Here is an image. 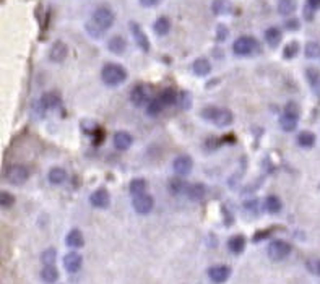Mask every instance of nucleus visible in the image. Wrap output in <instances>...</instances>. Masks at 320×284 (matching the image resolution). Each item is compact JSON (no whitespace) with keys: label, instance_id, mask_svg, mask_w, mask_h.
<instances>
[{"label":"nucleus","instance_id":"nucleus-3","mask_svg":"<svg viewBox=\"0 0 320 284\" xmlns=\"http://www.w3.org/2000/svg\"><path fill=\"white\" fill-rule=\"evenodd\" d=\"M203 117L207 120H210L218 127H226V125H231L232 122V114L231 110L227 109H218V107H207L203 110Z\"/></svg>","mask_w":320,"mask_h":284},{"label":"nucleus","instance_id":"nucleus-41","mask_svg":"<svg viewBox=\"0 0 320 284\" xmlns=\"http://www.w3.org/2000/svg\"><path fill=\"white\" fill-rule=\"evenodd\" d=\"M286 28H288V30H299V20H296V18L288 20L286 21Z\"/></svg>","mask_w":320,"mask_h":284},{"label":"nucleus","instance_id":"nucleus-44","mask_svg":"<svg viewBox=\"0 0 320 284\" xmlns=\"http://www.w3.org/2000/svg\"><path fill=\"white\" fill-rule=\"evenodd\" d=\"M245 208L250 210V211H255V213H257V201H247Z\"/></svg>","mask_w":320,"mask_h":284},{"label":"nucleus","instance_id":"nucleus-38","mask_svg":"<svg viewBox=\"0 0 320 284\" xmlns=\"http://www.w3.org/2000/svg\"><path fill=\"white\" fill-rule=\"evenodd\" d=\"M177 104L181 106L182 109H188L192 106V101H190V94L187 91H182L179 93V98H177Z\"/></svg>","mask_w":320,"mask_h":284},{"label":"nucleus","instance_id":"nucleus-24","mask_svg":"<svg viewBox=\"0 0 320 284\" xmlns=\"http://www.w3.org/2000/svg\"><path fill=\"white\" fill-rule=\"evenodd\" d=\"M41 104L44 109H54L60 104V99L56 93H44L41 98Z\"/></svg>","mask_w":320,"mask_h":284},{"label":"nucleus","instance_id":"nucleus-17","mask_svg":"<svg viewBox=\"0 0 320 284\" xmlns=\"http://www.w3.org/2000/svg\"><path fill=\"white\" fill-rule=\"evenodd\" d=\"M65 242L69 247H74V248H80L85 245V239H83V234L80 232L78 229H72L69 234H67V239Z\"/></svg>","mask_w":320,"mask_h":284},{"label":"nucleus","instance_id":"nucleus-39","mask_svg":"<svg viewBox=\"0 0 320 284\" xmlns=\"http://www.w3.org/2000/svg\"><path fill=\"white\" fill-rule=\"evenodd\" d=\"M86 31H88V35L91 37H94V39H98V37H101V36L104 35V31L101 30L99 26H96L93 21H90L88 25H86Z\"/></svg>","mask_w":320,"mask_h":284},{"label":"nucleus","instance_id":"nucleus-12","mask_svg":"<svg viewBox=\"0 0 320 284\" xmlns=\"http://www.w3.org/2000/svg\"><path fill=\"white\" fill-rule=\"evenodd\" d=\"M81 265H83V258H81L80 253L76 252H70L64 257V266L69 273H76L80 271Z\"/></svg>","mask_w":320,"mask_h":284},{"label":"nucleus","instance_id":"nucleus-18","mask_svg":"<svg viewBox=\"0 0 320 284\" xmlns=\"http://www.w3.org/2000/svg\"><path fill=\"white\" fill-rule=\"evenodd\" d=\"M207 194V189L203 184H193L190 187H187V196L192 201H200Z\"/></svg>","mask_w":320,"mask_h":284},{"label":"nucleus","instance_id":"nucleus-29","mask_svg":"<svg viewBox=\"0 0 320 284\" xmlns=\"http://www.w3.org/2000/svg\"><path fill=\"white\" fill-rule=\"evenodd\" d=\"M265 210L268 211V213H271V214L278 213V211L281 210V201H280L278 196H275V195L266 196V200H265Z\"/></svg>","mask_w":320,"mask_h":284},{"label":"nucleus","instance_id":"nucleus-10","mask_svg":"<svg viewBox=\"0 0 320 284\" xmlns=\"http://www.w3.org/2000/svg\"><path fill=\"white\" fill-rule=\"evenodd\" d=\"M229 274H231V269L229 266H226V265H216V266H211L208 269V276H210L211 281L216 284L225 283L226 279L229 278Z\"/></svg>","mask_w":320,"mask_h":284},{"label":"nucleus","instance_id":"nucleus-34","mask_svg":"<svg viewBox=\"0 0 320 284\" xmlns=\"http://www.w3.org/2000/svg\"><path fill=\"white\" fill-rule=\"evenodd\" d=\"M305 57H307V59H317V57H320L319 42H307V44H305Z\"/></svg>","mask_w":320,"mask_h":284},{"label":"nucleus","instance_id":"nucleus-45","mask_svg":"<svg viewBox=\"0 0 320 284\" xmlns=\"http://www.w3.org/2000/svg\"><path fill=\"white\" fill-rule=\"evenodd\" d=\"M317 273H319V274H320V262H319V263H317Z\"/></svg>","mask_w":320,"mask_h":284},{"label":"nucleus","instance_id":"nucleus-28","mask_svg":"<svg viewBox=\"0 0 320 284\" xmlns=\"http://www.w3.org/2000/svg\"><path fill=\"white\" fill-rule=\"evenodd\" d=\"M305 76H307L309 83L312 85V88L320 93V71L317 69H307L305 70Z\"/></svg>","mask_w":320,"mask_h":284},{"label":"nucleus","instance_id":"nucleus-20","mask_svg":"<svg viewBox=\"0 0 320 284\" xmlns=\"http://www.w3.org/2000/svg\"><path fill=\"white\" fill-rule=\"evenodd\" d=\"M41 278H42V281L44 283L52 284V283H56L57 279H59V271L54 268V265H46V266L42 268V271H41Z\"/></svg>","mask_w":320,"mask_h":284},{"label":"nucleus","instance_id":"nucleus-5","mask_svg":"<svg viewBox=\"0 0 320 284\" xmlns=\"http://www.w3.org/2000/svg\"><path fill=\"white\" fill-rule=\"evenodd\" d=\"M91 21H93L96 26H99L103 31H106L114 25V13L108 7H99L94 10L93 17H91Z\"/></svg>","mask_w":320,"mask_h":284},{"label":"nucleus","instance_id":"nucleus-36","mask_svg":"<svg viewBox=\"0 0 320 284\" xmlns=\"http://www.w3.org/2000/svg\"><path fill=\"white\" fill-rule=\"evenodd\" d=\"M56 258H57L56 248H47L46 252H42V255H41V260L44 265H54Z\"/></svg>","mask_w":320,"mask_h":284},{"label":"nucleus","instance_id":"nucleus-32","mask_svg":"<svg viewBox=\"0 0 320 284\" xmlns=\"http://www.w3.org/2000/svg\"><path fill=\"white\" fill-rule=\"evenodd\" d=\"M296 10V0H280L278 2V12L281 15L288 17Z\"/></svg>","mask_w":320,"mask_h":284},{"label":"nucleus","instance_id":"nucleus-19","mask_svg":"<svg viewBox=\"0 0 320 284\" xmlns=\"http://www.w3.org/2000/svg\"><path fill=\"white\" fill-rule=\"evenodd\" d=\"M47 177H49V182L52 185H62L67 180V172L62 167H52Z\"/></svg>","mask_w":320,"mask_h":284},{"label":"nucleus","instance_id":"nucleus-13","mask_svg":"<svg viewBox=\"0 0 320 284\" xmlns=\"http://www.w3.org/2000/svg\"><path fill=\"white\" fill-rule=\"evenodd\" d=\"M67 55H69V47H67L65 42L62 41L54 42V46L51 47L49 52V59L57 64V62H64L67 59Z\"/></svg>","mask_w":320,"mask_h":284},{"label":"nucleus","instance_id":"nucleus-40","mask_svg":"<svg viewBox=\"0 0 320 284\" xmlns=\"http://www.w3.org/2000/svg\"><path fill=\"white\" fill-rule=\"evenodd\" d=\"M298 51H299V44H298V42H289V44L284 47L283 54H284L286 59H293V57L298 54Z\"/></svg>","mask_w":320,"mask_h":284},{"label":"nucleus","instance_id":"nucleus-27","mask_svg":"<svg viewBox=\"0 0 320 284\" xmlns=\"http://www.w3.org/2000/svg\"><path fill=\"white\" fill-rule=\"evenodd\" d=\"M298 143L302 148H312L315 145V135L312 132H301L298 135Z\"/></svg>","mask_w":320,"mask_h":284},{"label":"nucleus","instance_id":"nucleus-23","mask_svg":"<svg viewBox=\"0 0 320 284\" xmlns=\"http://www.w3.org/2000/svg\"><path fill=\"white\" fill-rule=\"evenodd\" d=\"M109 51L114 52V54H122V52L125 51V47H127V44H125V39L120 36H114L109 39Z\"/></svg>","mask_w":320,"mask_h":284},{"label":"nucleus","instance_id":"nucleus-8","mask_svg":"<svg viewBox=\"0 0 320 284\" xmlns=\"http://www.w3.org/2000/svg\"><path fill=\"white\" fill-rule=\"evenodd\" d=\"M154 206V200L151 195L142 194L133 196V210L137 211L138 214H148L150 211L153 210Z\"/></svg>","mask_w":320,"mask_h":284},{"label":"nucleus","instance_id":"nucleus-4","mask_svg":"<svg viewBox=\"0 0 320 284\" xmlns=\"http://www.w3.org/2000/svg\"><path fill=\"white\" fill-rule=\"evenodd\" d=\"M28 177H30V171L23 164H12L10 167H7V171H5V179L13 185L25 184L28 180Z\"/></svg>","mask_w":320,"mask_h":284},{"label":"nucleus","instance_id":"nucleus-42","mask_svg":"<svg viewBox=\"0 0 320 284\" xmlns=\"http://www.w3.org/2000/svg\"><path fill=\"white\" fill-rule=\"evenodd\" d=\"M307 8H310V10H320V0H307Z\"/></svg>","mask_w":320,"mask_h":284},{"label":"nucleus","instance_id":"nucleus-14","mask_svg":"<svg viewBox=\"0 0 320 284\" xmlns=\"http://www.w3.org/2000/svg\"><path fill=\"white\" fill-rule=\"evenodd\" d=\"M172 169L179 176H186L192 171V160L186 155L177 156L172 162Z\"/></svg>","mask_w":320,"mask_h":284},{"label":"nucleus","instance_id":"nucleus-11","mask_svg":"<svg viewBox=\"0 0 320 284\" xmlns=\"http://www.w3.org/2000/svg\"><path fill=\"white\" fill-rule=\"evenodd\" d=\"M130 30H132V35L135 37V42H137V46L143 52H148L150 51V41H148L147 35L143 33L142 26L137 25V23H130Z\"/></svg>","mask_w":320,"mask_h":284},{"label":"nucleus","instance_id":"nucleus-26","mask_svg":"<svg viewBox=\"0 0 320 284\" xmlns=\"http://www.w3.org/2000/svg\"><path fill=\"white\" fill-rule=\"evenodd\" d=\"M227 247H229V250L232 253H241L245 247V239L242 237V235H234V237L229 239Z\"/></svg>","mask_w":320,"mask_h":284},{"label":"nucleus","instance_id":"nucleus-33","mask_svg":"<svg viewBox=\"0 0 320 284\" xmlns=\"http://www.w3.org/2000/svg\"><path fill=\"white\" fill-rule=\"evenodd\" d=\"M130 194H132L133 196L137 195H142L145 194V190H147V182H145L143 179H133L132 182H130Z\"/></svg>","mask_w":320,"mask_h":284},{"label":"nucleus","instance_id":"nucleus-30","mask_svg":"<svg viewBox=\"0 0 320 284\" xmlns=\"http://www.w3.org/2000/svg\"><path fill=\"white\" fill-rule=\"evenodd\" d=\"M177 98H179V94H177L174 89H171V88L164 89L163 93L159 94V99L163 101L164 106H172V104H176V103H177Z\"/></svg>","mask_w":320,"mask_h":284},{"label":"nucleus","instance_id":"nucleus-43","mask_svg":"<svg viewBox=\"0 0 320 284\" xmlns=\"http://www.w3.org/2000/svg\"><path fill=\"white\" fill-rule=\"evenodd\" d=\"M159 2H161V0H140V3H142L143 7H156Z\"/></svg>","mask_w":320,"mask_h":284},{"label":"nucleus","instance_id":"nucleus-31","mask_svg":"<svg viewBox=\"0 0 320 284\" xmlns=\"http://www.w3.org/2000/svg\"><path fill=\"white\" fill-rule=\"evenodd\" d=\"M163 107H164V104H163V101L159 99V98L150 99V103L147 106V114L151 115V117H156V115L163 110Z\"/></svg>","mask_w":320,"mask_h":284},{"label":"nucleus","instance_id":"nucleus-15","mask_svg":"<svg viewBox=\"0 0 320 284\" xmlns=\"http://www.w3.org/2000/svg\"><path fill=\"white\" fill-rule=\"evenodd\" d=\"M90 201L94 208H108L109 206V194L106 189H98L90 196Z\"/></svg>","mask_w":320,"mask_h":284},{"label":"nucleus","instance_id":"nucleus-6","mask_svg":"<svg viewBox=\"0 0 320 284\" xmlns=\"http://www.w3.org/2000/svg\"><path fill=\"white\" fill-rule=\"evenodd\" d=\"M257 49V41L250 36H241L237 37L232 44V51L236 55H250Z\"/></svg>","mask_w":320,"mask_h":284},{"label":"nucleus","instance_id":"nucleus-9","mask_svg":"<svg viewBox=\"0 0 320 284\" xmlns=\"http://www.w3.org/2000/svg\"><path fill=\"white\" fill-rule=\"evenodd\" d=\"M130 99H132V103L137 106V107H142V106L148 104L150 103V91L145 85H138L135 86L132 89V93H130Z\"/></svg>","mask_w":320,"mask_h":284},{"label":"nucleus","instance_id":"nucleus-22","mask_svg":"<svg viewBox=\"0 0 320 284\" xmlns=\"http://www.w3.org/2000/svg\"><path fill=\"white\" fill-rule=\"evenodd\" d=\"M169 31H171V21H169V18L166 17L158 18L156 23H154V33L158 36H166Z\"/></svg>","mask_w":320,"mask_h":284},{"label":"nucleus","instance_id":"nucleus-37","mask_svg":"<svg viewBox=\"0 0 320 284\" xmlns=\"http://www.w3.org/2000/svg\"><path fill=\"white\" fill-rule=\"evenodd\" d=\"M13 203H15V196L12 194H8V192H2L0 194V205H2V208H10Z\"/></svg>","mask_w":320,"mask_h":284},{"label":"nucleus","instance_id":"nucleus-35","mask_svg":"<svg viewBox=\"0 0 320 284\" xmlns=\"http://www.w3.org/2000/svg\"><path fill=\"white\" fill-rule=\"evenodd\" d=\"M169 190H171L172 194L179 195L182 190H187V185H186V182H184L182 179H177V177H176V179H172L171 184H169Z\"/></svg>","mask_w":320,"mask_h":284},{"label":"nucleus","instance_id":"nucleus-25","mask_svg":"<svg viewBox=\"0 0 320 284\" xmlns=\"http://www.w3.org/2000/svg\"><path fill=\"white\" fill-rule=\"evenodd\" d=\"M265 41L268 42V44L271 47H276L280 44L281 41V31L278 30V28H268V30L265 31Z\"/></svg>","mask_w":320,"mask_h":284},{"label":"nucleus","instance_id":"nucleus-7","mask_svg":"<svg viewBox=\"0 0 320 284\" xmlns=\"http://www.w3.org/2000/svg\"><path fill=\"white\" fill-rule=\"evenodd\" d=\"M291 253V245L286 240H273L268 245V257L275 262L284 260Z\"/></svg>","mask_w":320,"mask_h":284},{"label":"nucleus","instance_id":"nucleus-21","mask_svg":"<svg viewBox=\"0 0 320 284\" xmlns=\"http://www.w3.org/2000/svg\"><path fill=\"white\" fill-rule=\"evenodd\" d=\"M193 71H195V75L198 76H205L211 71V64L208 62L207 59H197L193 62Z\"/></svg>","mask_w":320,"mask_h":284},{"label":"nucleus","instance_id":"nucleus-1","mask_svg":"<svg viewBox=\"0 0 320 284\" xmlns=\"http://www.w3.org/2000/svg\"><path fill=\"white\" fill-rule=\"evenodd\" d=\"M101 78L108 86H117L120 83H124L125 78H127V71L122 65L119 64H108L104 65L103 71H101Z\"/></svg>","mask_w":320,"mask_h":284},{"label":"nucleus","instance_id":"nucleus-2","mask_svg":"<svg viewBox=\"0 0 320 284\" xmlns=\"http://www.w3.org/2000/svg\"><path fill=\"white\" fill-rule=\"evenodd\" d=\"M298 120H299V107L298 104L294 103H288L286 107L283 110L280 117V127L284 130V132H293L298 125Z\"/></svg>","mask_w":320,"mask_h":284},{"label":"nucleus","instance_id":"nucleus-16","mask_svg":"<svg viewBox=\"0 0 320 284\" xmlns=\"http://www.w3.org/2000/svg\"><path fill=\"white\" fill-rule=\"evenodd\" d=\"M113 142H114V146L117 148L119 151H125L132 146L133 138H132V135L127 133V132H117L114 135Z\"/></svg>","mask_w":320,"mask_h":284}]
</instances>
